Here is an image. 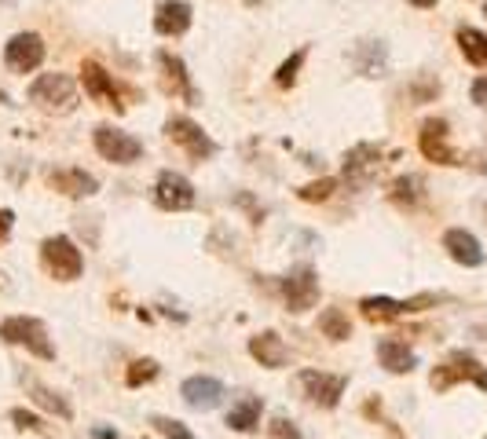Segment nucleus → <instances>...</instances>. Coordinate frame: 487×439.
Masks as SVG:
<instances>
[{"label": "nucleus", "instance_id": "9b49d317", "mask_svg": "<svg viewBox=\"0 0 487 439\" xmlns=\"http://www.w3.org/2000/svg\"><path fill=\"white\" fill-rule=\"evenodd\" d=\"M44 37L41 33H15L8 44H5V67L12 74H33L41 63H44Z\"/></svg>", "mask_w": 487, "mask_h": 439}, {"label": "nucleus", "instance_id": "6e6552de", "mask_svg": "<svg viewBox=\"0 0 487 439\" xmlns=\"http://www.w3.org/2000/svg\"><path fill=\"white\" fill-rule=\"evenodd\" d=\"M198 194H194V184L184 176V173H173V169H161L158 180H154V205L166 209V212H187L194 209Z\"/></svg>", "mask_w": 487, "mask_h": 439}, {"label": "nucleus", "instance_id": "2eb2a0df", "mask_svg": "<svg viewBox=\"0 0 487 439\" xmlns=\"http://www.w3.org/2000/svg\"><path fill=\"white\" fill-rule=\"evenodd\" d=\"M194 22V8L187 4V0H161V4L154 8V30L161 37H184Z\"/></svg>", "mask_w": 487, "mask_h": 439}, {"label": "nucleus", "instance_id": "5701e85b", "mask_svg": "<svg viewBox=\"0 0 487 439\" xmlns=\"http://www.w3.org/2000/svg\"><path fill=\"white\" fill-rule=\"evenodd\" d=\"M455 40H458V48H462V55H465V63L487 67V33H483V30H476V26H458Z\"/></svg>", "mask_w": 487, "mask_h": 439}, {"label": "nucleus", "instance_id": "9d476101", "mask_svg": "<svg viewBox=\"0 0 487 439\" xmlns=\"http://www.w3.org/2000/svg\"><path fill=\"white\" fill-rule=\"evenodd\" d=\"M301 389H304V396H308L315 407H322V410H334V407L341 403L345 389H348V377H345V373L304 370V373H301Z\"/></svg>", "mask_w": 487, "mask_h": 439}, {"label": "nucleus", "instance_id": "473e14b6", "mask_svg": "<svg viewBox=\"0 0 487 439\" xmlns=\"http://www.w3.org/2000/svg\"><path fill=\"white\" fill-rule=\"evenodd\" d=\"M267 435L272 439H301V428L290 417H275L272 425H267Z\"/></svg>", "mask_w": 487, "mask_h": 439}, {"label": "nucleus", "instance_id": "2f4dec72", "mask_svg": "<svg viewBox=\"0 0 487 439\" xmlns=\"http://www.w3.org/2000/svg\"><path fill=\"white\" fill-rule=\"evenodd\" d=\"M407 92H410V99H414V103H432V99L440 95V81L432 77V74H421V77H414V81H410V88H407Z\"/></svg>", "mask_w": 487, "mask_h": 439}, {"label": "nucleus", "instance_id": "cd10ccee", "mask_svg": "<svg viewBox=\"0 0 487 439\" xmlns=\"http://www.w3.org/2000/svg\"><path fill=\"white\" fill-rule=\"evenodd\" d=\"M304 59H308V48H297V51L290 55V59H283V63H279V70H275V85H279V88H293V85H297V77H301Z\"/></svg>", "mask_w": 487, "mask_h": 439}, {"label": "nucleus", "instance_id": "f3484780", "mask_svg": "<svg viewBox=\"0 0 487 439\" xmlns=\"http://www.w3.org/2000/svg\"><path fill=\"white\" fill-rule=\"evenodd\" d=\"M180 396H184V403L191 410H216V407H221V399H224V384L216 377L198 373V377H187L180 384Z\"/></svg>", "mask_w": 487, "mask_h": 439}, {"label": "nucleus", "instance_id": "4468645a", "mask_svg": "<svg viewBox=\"0 0 487 439\" xmlns=\"http://www.w3.org/2000/svg\"><path fill=\"white\" fill-rule=\"evenodd\" d=\"M348 59L363 77L377 81V77L389 74V44L385 40H356L352 51H348Z\"/></svg>", "mask_w": 487, "mask_h": 439}, {"label": "nucleus", "instance_id": "c9c22d12", "mask_svg": "<svg viewBox=\"0 0 487 439\" xmlns=\"http://www.w3.org/2000/svg\"><path fill=\"white\" fill-rule=\"evenodd\" d=\"M469 99H473L476 106H483V110H487V74L473 81V88H469Z\"/></svg>", "mask_w": 487, "mask_h": 439}, {"label": "nucleus", "instance_id": "4be33fe9", "mask_svg": "<svg viewBox=\"0 0 487 439\" xmlns=\"http://www.w3.org/2000/svg\"><path fill=\"white\" fill-rule=\"evenodd\" d=\"M389 198L400 205V209H418L425 202V180L407 173V176H396L392 187H389Z\"/></svg>", "mask_w": 487, "mask_h": 439}, {"label": "nucleus", "instance_id": "f704fd0d", "mask_svg": "<svg viewBox=\"0 0 487 439\" xmlns=\"http://www.w3.org/2000/svg\"><path fill=\"white\" fill-rule=\"evenodd\" d=\"M235 205L249 212V224H260V220H264V209L253 202V194H249V191H239V194H235Z\"/></svg>", "mask_w": 487, "mask_h": 439}, {"label": "nucleus", "instance_id": "39448f33", "mask_svg": "<svg viewBox=\"0 0 487 439\" xmlns=\"http://www.w3.org/2000/svg\"><path fill=\"white\" fill-rule=\"evenodd\" d=\"M382 165H385V150L377 147V143H356L345 161H341V169H345V184L348 187H370L377 180V173H382Z\"/></svg>", "mask_w": 487, "mask_h": 439}, {"label": "nucleus", "instance_id": "bb28decb", "mask_svg": "<svg viewBox=\"0 0 487 439\" xmlns=\"http://www.w3.org/2000/svg\"><path fill=\"white\" fill-rule=\"evenodd\" d=\"M30 399L41 407V410H48V414H56L59 421H70L74 417V407L59 396V392H51V389H44V384H33L30 389Z\"/></svg>", "mask_w": 487, "mask_h": 439}, {"label": "nucleus", "instance_id": "0eeeda50", "mask_svg": "<svg viewBox=\"0 0 487 439\" xmlns=\"http://www.w3.org/2000/svg\"><path fill=\"white\" fill-rule=\"evenodd\" d=\"M166 136H169L191 161H209V157L216 154V143L209 139V132H205L198 121H191L187 114H173V118L166 121Z\"/></svg>", "mask_w": 487, "mask_h": 439}, {"label": "nucleus", "instance_id": "6ab92c4d", "mask_svg": "<svg viewBox=\"0 0 487 439\" xmlns=\"http://www.w3.org/2000/svg\"><path fill=\"white\" fill-rule=\"evenodd\" d=\"M249 355L264 366V370H283L290 363V348L286 341L275 334V329H264V334L249 337Z\"/></svg>", "mask_w": 487, "mask_h": 439}, {"label": "nucleus", "instance_id": "58836bf2", "mask_svg": "<svg viewBox=\"0 0 487 439\" xmlns=\"http://www.w3.org/2000/svg\"><path fill=\"white\" fill-rule=\"evenodd\" d=\"M92 439H122V435H118V432H111V428H95V432H92Z\"/></svg>", "mask_w": 487, "mask_h": 439}, {"label": "nucleus", "instance_id": "7c9ffc66", "mask_svg": "<svg viewBox=\"0 0 487 439\" xmlns=\"http://www.w3.org/2000/svg\"><path fill=\"white\" fill-rule=\"evenodd\" d=\"M150 425H154V432H158V435H166V439H198L184 421L166 417V414H154V417H150Z\"/></svg>", "mask_w": 487, "mask_h": 439}, {"label": "nucleus", "instance_id": "f8f14e48", "mask_svg": "<svg viewBox=\"0 0 487 439\" xmlns=\"http://www.w3.org/2000/svg\"><path fill=\"white\" fill-rule=\"evenodd\" d=\"M476 370H480L476 355H469V352H451L437 370L428 373V384H432L437 392H447V389H455V384H462V381H473Z\"/></svg>", "mask_w": 487, "mask_h": 439}, {"label": "nucleus", "instance_id": "e433bc0d", "mask_svg": "<svg viewBox=\"0 0 487 439\" xmlns=\"http://www.w3.org/2000/svg\"><path fill=\"white\" fill-rule=\"evenodd\" d=\"M12 228H15V212L12 209H0V242H8Z\"/></svg>", "mask_w": 487, "mask_h": 439}, {"label": "nucleus", "instance_id": "c756f323", "mask_svg": "<svg viewBox=\"0 0 487 439\" xmlns=\"http://www.w3.org/2000/svg\"><path fill=\"white\" fill-rule=\"evenodd\" d=\"M334 191H338V180L334 176H322V180H311V184L297 187V198L308 202V205H315V202H330Z\"/></svg>", "mask_w": 487, "mask_h": 439}, {"label": "nucleus", "instance_id": "423d86ee", "mask_svg": "<svg viewBox=\"0 0 487 439\" xmlns=\"http://www.w3.org/2000/svg\"><path fill=\"white\" fill-rule=\"evenodd\" d=\"M447 132H451L447 118H425L421 121V129H418V150H421L425 161H432V165H462V157L451 147V136Z\"/></svg>", "mask_w": 487, "mask_h": 439}, {"label": "nucleus", "instance_id": "7ed1b4c3", "mask_svg": "<svg viewBox=\"0 0 487 439\" xmlns=\"http://www.w3.org/2000/svg\"><path fill=\"white\" fill-rule=\"evenodd\" d=\"M41 264L56 282H77L85 271V256L67 235H51L41 242Z\"/></svg>", "mask_w": 487, "mask_h": 439}, {"label": "nucleus", "instance_id": "4c0bfd02", "mask_svg": "<svg viewBox=\"0 0 487 439\" xmlns=\"http://www.w3.org/2000/svg\"><path fill=\"white\" fill-rule=\"evenodd\" d=\"M473 384H476V389H480V392H487V366H480V370H476Z\"/></svg>", "mask_w": 487, "mask_h": 439}, {"label": "nucleus", "instance_id": "a878e982", "mask_svg": "<svg viewBox=\"0 0 487 439\" xmlns=\"http://www.w3.org/2000/svg\"><path fill=\"white\" fill-rule=\"evenodd\" d=\"M319 334L330 341H348L352 337V322L341 308H322L319 311Z\"/></svg>", "mask_w": 487, "mask_h": 439}, {"label": "nucleus", "instance_id": "ddd939ff", "mask_svg": "<svg viewBox=\"0 0 487 439\" xmlns=\"http://www.w3.org/2000/svg\"><path fill=\"white\" fill-rule=\"evenodd\" d=\"M158 70H161V85H166L169 95H180L187 103H198V92L191 85V74H187V63L180 59V55H173L169 48L158 51Z\"/></svg>", "mask_w": 487, "mask_h": 439}, {"label": "nucleus", "instance_id": "393cba45", "mask_svg": "<svg viewBox=\"0 0 487 439\" xmlns=\"http://www.w3.org/2000/svg\"><path fill=\"white\" fill-rule=\"evenodd\" d=\"M363 318L370 322H392L400 315H407V300H392V297H363L359 300Z\"/></svg>", "mask_w": 487, "mask_h": 439}, {"label": "nucleus", "instance_id": "37998d69", "mask_svg": "<svg viewBox=\"0 0 487 439\" xmlns=\"http://www.w3.org/2000/svg\"><path fill=\"white\" fill-rule=\"evenodd\" d=\"M483 439H487V435H483Z\"/></svg>", "mask_w": 487, "mask_h": 439}, {"label": "nucleus", "instance_id": "72a5a7b5", "mask_svg": "<svg viewBox=\"0 0 487 439\" xmlns=\"http://www.w3.org/2000/svg\"><path fill=\"white\" fill-rule=\"evenodd\" d=\"M12 421H15V428H26V432H44V421H41L37 414L23 410V407H15V410H12Z\"/></svg>", "mask_w": 487, "mask_h": 439}, {"label": "nucleus", "instance_id": "79ce46f5", "mask_svg": "<svg viewBox=\"0 0 487 439\" xmlns=\"http://www.w3.org/2000/svg\"><path fill=\"white\" fill-rule=\"evenodd\" d=\"M0 4H5V0H0Z\"/></svg>", "mask_w": 487, "mask_h": 439}, {"label": "nucleus", "instance_id": "b1692460", "mask_svg": "<svg viewBox=\"0 0 487 439\" xmlns=\"http://www.w3.org/2000/svg\"><path fill=\"white\" fill-rule=\"evenodd\" d=\"M260 414H264V403L257 396H246L228 410V428L231 432H253L260 425Z\"/></svg>", "mask_w": 487, "mask_h": 439}, {"label": "nucleus", "instance_id": "ea45409f", "mask_svg": "<svg viewBox=\"0 0 487 439\" xmlns=\"http://www.w3.org/2000/svg\"><path fill=\"white\" fill-rule=\"evenodd\" d=\"M414 8H437V0H410Z\"/></svg>", "mask_w": 487, "mask_h": 439}, {"label": "nucleus", "instance_id": "a211bd4d", "mask_svg": "<svg viewBox=\"0 0 487 439\" xmlns=\"http://www.w3.org/2000/svg\"><path fill=\"white\" fill-rule=\"evenodd\" d=\"M44 180H48L51 191H59L67 198H92V194H99V180L92 173H85V169H51Z\"/></svg>", "mask_w": 487, "mask_h": 439}, {"label": "nucleus", "instance_id": "aec40b11", "mask_svg": "<svg viewBox=\"0 0 487 439\" xmlns=\"http://www.w3.org/2000/svg\"><path fill=\"white\" fill-rule=\"evenodd\" d=\"M444 249H447V256H451L455 264H462V267H480V264H483V249H480L476 235L465 231V228H451V231L444 235Z\"/></svg>", "mask_w": 487, "mask_h": 439}, {"label": "nucleus", "instance_id": "412c9836", "mask_svg": "<svg viewBox=\"0 0 487 439\" xmlns=\"http://www.w3.org/2000/svg\"><path fill=\"white\" fill-rule=\"evenodd\" d=\"M377 363H382L389 373H410L418 366V355L407 348V341L400 337H385V341H377Z\"/></svg>", "mask_w": 487, "mask_h": 439}, {"label": "nucleus", "instance_id": "a19ab883", "mask_svg": "<svg viewBox=\"0 0 487 439\" xmlns=\"http://www.w3.org/2000/svg\"><path fill=\"white\" fill-rule=\"evenodd\" d=\"M483 15H487V0H483Z\"/></svg>", "mask_w": 487, "mask_h": 439}, {"label": "nucleus", "instance_id": "dca6fc26", "mask_svg": "<svg viewBox=\"0 0 487 439\" xmlns=\"http://www.w3.org/2000/svg\"><path fill=\"white\" fill-rule=\"evenodd\" d=\"M81 85H85V92H88L95 103H103V106H118V110L125 106L118 85H114V77L106 74L95 59H85V63H81Z\"/></svg>", "mask_w": 487, "mask_h": 439}, {"label": "nucleus", "instance_id": "f257e3e1", "mask_svg": "<svg viewBox=\"0 0 487 439\" xmlns=\"http://www.w3.org/2000/svg\"><path fill=\"white\" fill-rule=\"evenodd\" d=\"M0 341H8L15 348H26L30 355H37L44 363L56 359V345H51V337H48V326L41 318H33V315L5 318V322H0Z\"/></svg>", "mask_w": 487, "mask_h": 439}, {"label": "nucleus", "instance_id": "c85d7f7f", "mask_svg": "<svg viewBox=\"0 0 487 439\" xmlns=\"http://www.w3.org/2000/svg\"><path fill=\"white\" fill-rule=\"evenodd\" d=\"M158 373H161V366L154 359H132L129 370H125V384L129 389H143V384H150Z\"/></svg>", "mask_w": 487, "mask_h": 439}, {"label": "nucleus", "instance_id": "f03ea898", "mask_svg": "<svg viewBox=\"0 0 487 439\" xmlns=\"http://www.w3.org/2000/svg\"><path fill=\"white\" fill-rule=\"evenodd\" d=\"M30 103L41 106L44 114H74L77 110V85L70 74H41L30 85Z\"/></svg>", "mask_w": 487, "mask_h": 439}, {"label": "nucleus", "instance_id": "1a4fd4ad", "mask_svg": "<svg viewBox=\"0 0 487 439\" xmlns=\"http://www.w3.org/2000/svg\"><path fill=\"white\" fill-rule=\"evenodd\" d=\"M279 293H283V300H286V308L293 315H304L319 300V274L311 267H297V271H290V274L279 279Z\"/></svg>", "mask_w": 487, "mask_h": 439}, {"label": "nucleus", "instance_id": "20e7f679", "mask_svg": "<svg viewBox=\"0 0 487 439\" xmlns=\"http://www.w3.org/2000/svg\"><path fill=\"white\" fill-rule=\"evenodd\" d=\"M92 143H95L99 157L111 161V165H136V161L143 157V143H140L132 132L114 129V125H95Z\"/></svg>", "mask_w": 487, "mask_h": 439}]
</instances>
